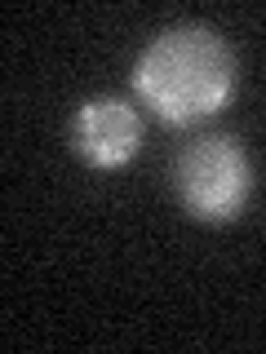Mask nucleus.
Wrapping results in <instances>:
<instances>
[{
    "mask_svg": "<svg viewBox=\"0 0 266 354\" xmlns=\"http://www.w3.org/2000/svg\"><path fill=\"white\" fill-rule=\"evenodd\" d=\"M236 88V58L213 27H169L160 31L138 66H133V93L147 102L164 124H195L213 115Z\"/></svg>",
    "mask_w": 266,
    "mask_h": 354,
    "instance_id": "f257e3e1",
    "label": "nucleus"
},
{
    "mask_svg": "<svg viewBox=\"0 0 266 354\" xmlns=\"http://www.w3.org/2000/svg\"><path fill=\"white\" fill-rule=\"evenodd\" d=\"M71 147L94 169H120L142 147V120L125 97H94L71 120Z\"/></svg>",
    "mask_w": 266,
    "mask_h": 354,
    "instance_id": "7ed1b4c3",
    "label": "nucleus"
},
{
    "mask_svg": "<svg viewBox=\"0 0 266 354\" xmlns=\"http://www.w3.org/2000/svg\"><path fill=\"white\" fill-rule=\"evenodd\" d=\"M173 191L182 208L200 221H231L240 217L244 199L253 191V173L244 151L222 133L195 138L173 160Z\"/></svg>",
    "mask_w": 266,
    "mask_h": 354,
    "instance_id": "f03ea898",
    "label": "nucleus"
}]
</instances>
